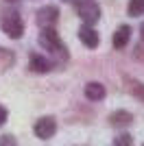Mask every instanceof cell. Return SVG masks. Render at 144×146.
<instances>
[{
  "label": "cell",
  "mask_w": 144,
  "mask_h": 146,
  "mask_svg": "<svg viewBox=\"0 0 144 146\" xmlns=\"http://www.w3.org/2000/svg\"><path fill=\"white\" fill-rule=\"evenodd\" d=\"M39 44H42L46 50H50L53 55H57V57H63V59L68 57L66 46L61 44V39H59V35H57L55 29H42V33H39Z\"/></svg>",
  "instance_id": "6da1fadb"
},
{
  "label": "cell",
  "mask_w": 144,
  "mask_h": 146,
  "mask_svg": "<svg viewBox=\"0 0 144 146\" xmlns=\"http://www.w3.org/2000/svg\"><path fill=\"white\" fill-rule=\"evenodd\" d=\"M0 26H2V31H5L11 39H20L22 33H24V22H22V18H20V13H15V11L5 13L2 20H0Z\"/></svg>",
  "instance_id": "7a4b0ae2"
},
{
  "label": "cell",
  "mask_w": 144,
  "mask_h": 146,
  "mask_svg": "<svg viewBox=\"0 0 144 146\" xmlns=\"http://www.w3.org/2000/svg\"><path fill=\"white\" fill-rule=\"evenodd\" d=\"M59 20V9L53 5L44 7V9H39L37 11V24L42 26V29H53V24Z\"/></svg>",
  "instance_id": "3957f363"
},
{
  "label": "cell",
  "mask_w": 144,
  "mask_h": 146,
  "mask_svg": "<svg viewBox=\"0 0 144 146\" xmlns=\"http://www.w3.org/2000/svg\"><path fill=\"white\" fill-rule=\"evenodd\" d=\"M79 15L85 22V26H92L96 20L101 18V9H98L96 2H83V5L79 7Z\"/></svg>",
  "instance_id": "277c9868"
},
{
  "label": "cell",
  "mask_w": 144,
  "mask_h": 146,
  "mask_svg": "<svg viewBox=\"0 0 144 146\" xmlns=\"http://www.w3.org/2000/svg\"><path fill=\"white\" fill-rule=\"evenodd\" d=\"M55 131H57V122L55 118H39L35 124V135L37 137H42V140H48V137H53Z\"/></svg>",
  "instance_id": "5b68a950"
},
{
  "label": "cell",
  "mask_w": 144,
  "mask_h": 146,
  "mask_svg": "<svg viewBox=\"0 0 144 146\" xmlns=\"http://www.w3.org/2000/svg\"><path fill=\"white\" fill-rule=\"evenodd\" d=\"M79 39H81L87 48H96V46L101 44V37H98V33H96L92 26H81V29H79Z\"/></svg>",
  "instance_id": "8992f818"
},
{
  "label": "cell",
  "mask_w": 144,
  "mask_h": 146,
  "mask_svg": "<svg viewBox=\"0 0 144 146\" xmlns=\"http://www.w3.org/2000/svg\"><path fill=\"white\" fill-rule=\"evenodd\" d=\"M129 37H131V29L129 26H120L118 31L114 33V39H111V44H114V48L120 50V48H125L127 44H129Z\"/></svg>",
  "instance_id": "52a82bcc"
},
{
  "label": "cell",
  "mask_w": 144,
  "mask_h": 146,
  "mask_svg": "<svg viewBox=\"0 0 144 146\" xmlns=\"http://www.w3.org/2000/svg\"><path fill=\"white\" fill-rule=\"evenodd\" d=\"M85 96L90 98V100H103V98H105V87H103L101 83L92 81V83L85 85Z\"/></svg>",
  "instance_id": "ba28073f"
},
{
  "label": "cell",
  "mask_w": 144,
  "mask_h": 146,
  "mask_svg": "<svg viewBox=\"0 0 144 146\" xmlns=\"http://www.w3.org/2000/svg\"><path fill=\"white\" fill-rule=\"evenodd\" d=\"M109 120H111V124H116V127H127V124L133 120V116L129 111H114V113L109 116Z\"/></svg>",
  "instance_id": "9c48e42d"
},
{
  "label": "cell",
  "mask_w": 144,
  "mask_h": 146,
  "mask_svg": "<svg viewBox=\"0 0 144 146\" xmlns=\"http://www.w3.org/2000/svg\"><path fill=\"white\" fill-rule=\"evenodd\" d=\"M31 68L35 70V72H48L50 70V63H48L44 57H39V55H35L33 59H31Z\"/></svg>",
  "instance_id": "30bf717a"
},
{
  "label": "cell",
  "mask_w": 144,
  "mask_h": 146,
  "mask_svg": "<svg viewBox=\"0 0 144 146\" xmlns=\"http://www.w3.org/2000/svg\"><path fill=\"white\" fill-rule=\"evenodd\" d=\"M129 13L131 15L144 13V0H129Z\"/></svg>",
  "instance_id": "8fae6325"
},
{
  "label": "cell",
  "mask_w": 144,
  "mask_h": 146,
  "mask_svg": "<svg viewBox=\"0 0 144 146\" xmlns=\"http://www.w3.org/2000/svg\"><path fill=\"white\" fill-rule=\"evenodd\" d=\"M133 144V137L129 133H122V135H118L116 137V142H114V146H131Z\"/></svg>",
  "instance_id": "7c38bea8"
},
{
  "label": "cell",
  "mask_w": 144,
  "mask_h": 146,
  "mask_svg": "<svg viewBox=\"0 0 144 146\" xmlns=\"http://www.w3.org/2000/svg\"><path fill=\"white\" fill-rule=\"evenodd\" d=\"M129 85H131V94H133V96H138V98L144 100V85H142V83L133 81V83H129Z\"/></svg>",
  "instance_id": "4fadbf2b"
},
{
  "label": "cell",
  "mask_w": 144,
  "mask_h": 146,
  "mask_svg": "<svg viewBox=\"0 0 144 146\" xmlns=\"http://www.w3.org/2000/svg\"><path fill=\"white\" fill-rule=\"evenodd\" d=\"M0 146H15V142H13L11 135H2L0 137Z\"/></svg>",
  "instance_id": "5bb4252c"
},
{
  "label": "cell",
  "mask_w": 144,
  "mask_h": 146,
  "mask_svg": "<svg viewBox=\"0 0 144 146\" xmlns=\"http://www.w3.org/2000/svg\"><path fill=\"white\" fill-rule=\"evenodd\" d=\"M5 122H7V109L2 107V105H0V127H2Z\"/></svg>",
  "instance_id": "9a60e30c"
},
{
  "label": "cell",
  "mask_w": 144,
  "mask_h": 146,
  "mask_svg": "<svg viewBox=\"0 0 144 146\" xmlns=\"http://www.w3.org/2000/svg\"><path fill=\"white\" fill-rule=\"evenodd\" d=\"M140 35H142V39H144V22H142V26H140Z\"/></svg>",
  "instance_id": "2e32d148"
},
{
  "label": "cell",
  "mask_w": 144,
  "mask_h": 146,
  "mask_svg": "<svg viewBox=\"0 0 144 146\" xmlns=\"http://www.w3.org/2000/svg\"><path fill=\"white\" fill-rule=\"evenodd\" d=\"M68 2H70V0H68Z\"/></svg>",
  "instance_id": "e0dca14e"
},
{
  "label": "cell",
  "mask_w": 144,
  "mask_h": 146,
  "mask_svg": "<svg viewBox=\"0 0 144 146\" xmlns=\"http://www.w3.org/2000/svg\"><path fill=\"white\" fill-rule=\"evenodd\" d=\"M9 2H11V0H9Z\"/></svg>",
  "instance_id": "ac0fdd59"
}]
</instances>
